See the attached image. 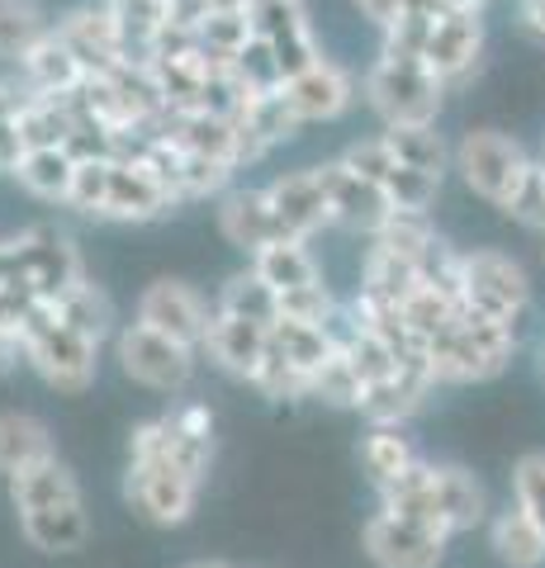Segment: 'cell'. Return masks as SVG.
<instances>
[{
  "instance_id": "obj_1",
  "label": "cell",
  "mask_w": 545,
  "mask_h": 568,
  "mask_svg": "<svg viewBox=\"0 0 545 568\" xmlns=\"http://www.w3.org/2000/svg\"><path fill=\"white\" fill-rule=\"evenodd\" d=\"M214 407L200 398H185L171 413L133 422L119 493L138 521L157 530H181L195 517L209 474H214Z\"/></svg>"
},
{
  "instance_id": "obj_2",
  "label": "cell",
  "mask_w": 545,
  "mask_h": 568,
  "mask_svg": "<svg viewBox=\"0 0 545 568\" xmlns=\"http://www.w3.org/2000/svg\"><path fill=\"white\" fill-rule=\"evenodd\" d=\"M6 488H10V511H14V526H20V540L33 555L67 559L91 545V530H95L91 503H85L77 469L62 455L20 478H10Z\"/></svg>"
},
{
  "instance_id": "obj_3",
  "label": "cell",
  "mask_w": 545,
  "mask_h": 568,
  "mask_svg": "<svg viewBox=\"0 0 545 568\" xmlns=\"http://www.w3.org/2000/svg\"><path fill=\"white\" fill-rule=\"evenodd\" d=\"M375 507H394V511H408V517L432 521L455 545L461 536H470V530H484L488 511H494V497H488L484 478L474 469L455 465V459H432L427 455L403 484L380 493Z\"/></svg>"
},
{
  "instance_id": "obj_4",
  "label": "cell",
  "mask_w": 545,
  "mask_h": 568,
  "mask_svg": "<svg viewBox=\"0 0 545 568\" xmlns=\"http://www.w3.org/2000/svg\"><path fill=\"white\" fill-rule=\"evenodd\" d=\"M517 336L513 327L503 323H488V317H474V313H461L455 323L432 336L422 346V361H427L436 388H470V384H488L498 379L517 355Z\"/></svg>"
},
{
  "instance_id": "obj_5",
  "label": "cell",
  "mask_w": 545,
  "mask_h": 568,
  "mask_svg": "<svg viewBox=\"0 0 545 568\" xmlns=\"http://www.w3.org/2000/svg\"><path fill=\"white\" fill-rule=\"evenodd\" d=\"M361 100L384 129H403V123H436L446 104V85L432 77L417 52H403L380 43L375 62L361 77Z\"/></svg>"
},
{
  "instance_id": "obj_6",
  "label": "cell",
  "mask_w": 545,
  "mask_h": 568,
  "mask_svg": "<svg viewBox=\"0 0 545 568\" xmlns=\"http://www.w3.org/2000/svg\"><path fill=\"white\" fill-rule=\"evenodd\" d=\"M20 336H24V365L52 388V394L77 398V394H85V388H95L100 355H104V346L95 342V336L67 327L48 304H39L24 317Z\"/></svg>"
},
{
  "instance_id": "obj_7",
  "label": "cell",
  "mask_w": 545,
  "mask_h": 568,
  "mask_svg": "<svg viewBox=\"0 0 545 568\" xmlns=\"http://www.w3.org/2000/svg\"><path fill=\"white\" fill-rule=\"evenodd\" d=\"M532 171H536V156L503 129H470L455 142V175L465 181L474 200L494 204L503 213L522 194V185L532 181Z\"/></svg>"
},
{
  "instance_id": "obj_8",
  "label": "cell",
  "mask_w": 545,
  "mask_h": 568,
  "mask_svg": "<svg viewBox=\"0 0 545 568\" xmlns=\"http://www.w3.org/2000/svg\"><path fill=\"white\" fill-rule=\"evenodd\" d=\"M461 298L465 313L522 332L526 313H532V275L517 256L498 252V246H474L461 261Z\"/></svg>"
},
{
  "instance_id": "obj_9",
  "label": "cell",
  "mask_w": 545,
  "mask_h": 568,
  "mask_svg": "<svg viewBox=\"0 0 545 568\" xmlns=\"http://www.w3.org/2000/svg\"><path fill=\"white\" fill-rule=\"evenodd\" d=\"M110 355L129 384L148 388V394H162V398H181L185 388L195 384V369H200V351L175 346L171 336L152 332L143 323L119 327L110 342Z\"/></svg>"
},
{
  "instance_id": "obj_10",
  "label": "cell",
  "mask_w": 545,
  "mask_h": 568,
  "mask_svg": "<svg viewBox=\"0 0 545 568\" xmlns=\"http://www.w3.org/2000/svg\"><path fill=\"white\" fill-rule=\"evenodd\" d=\"M451 536H442L432 521L408 517L394 507H375L361 526V555L375 568H442Z\"/></svg>"
},
{
  "instance_id": "obj_11",
  "label": "cell",
  "mask_w": 545,
  "mask_h": 568,
  "mask_svg": "<svg viewBox=\"0 0 545 568\" xmlns=\"http://www.w3.org/2000/svg\"><path fill=\"white\" fill-rule=\"evenodd\" d=\"M10 265H14V275L33 290L39 304L67 294L77 280L91 275L81 252H77V242L67 233H58V227H48V223H33V227L10 233Z\"/></svg>"
},
{
  "instance_id": "obj_12",
  "label": "cell",
  "mask_w": 545,
  "mask_h": 568,
  "mask_svg": "<svg viewBox=\"0 0 545 568\" xmlns=\"http://www.w3.org/2000/svg\"><path fill=\"white\" fill-rule=\"evenodd\" d=\"M133 323H143L152 332L171 336L175 346H190V351H204V336L209 323H214V298L204 290H195L190 280H175V275H157L133 304Z\"/></svg>"
},
{
  "instance_id": "obj_13",
  "label": "cell",
  "mask_w": 545,
  "mask_h": 568,
  "mask_svg": "<svg viewBox=\"0 0 545 568\" xmlns=\"http://www.w3.org/2000/svg\"><path fill=\"white\" fill-rule=\"evenodd\" d=\"M484 14H470V10H451L442 6L432 14V29H427V43H422V62L436 81L451 91H461L480 77V62H484Z\"/></svg>"
},
{
  "instance_id": "obj_14",
  "label": "cell",
  "mask_w": 545,
  "mask_h": 568,
  "mask_svg": "<svg viewBox=\"0 0 545 568\" xmlns=\"http://www.w3.org/2000/svg\"><path fill=\"white\" fill-rule=\"evenodd\" d=\"M319 181H323V200H327V219L332 227H342L351 237H365L371 242L384 223L394 219V204L390 194H384L371 175L351 171L342 156H332V162L319 166Z\"/></svg>"
},
{
  "instance_id": "obj_15",
  "label": "cell",
  "mask_w": 545,
  "mask_h": 568,
  "mask_svg": "<svg viewBox=\"0 0 545 568\" xmlns=\"http://www.w3.org/2000/svg\"><path fill=\"white\" fill-rule=\"evenodd\" d=\"M181 204L171 200V190L162 181V171H157L143 152H124L114 156L110 166V194H104V209L95 223H157L175 213Z\"/></svg>"
},
{
  "instance_id": "obj_16",
  "label": "cell",
  "mask_w": 545,
  "mask_h": 568,
  "mask_svg": "<svg viewBox=\"0 0 545 568\" xmlns=\"http://www.w3.org/2000/svg\"><path fill=\"white\" fill-rule=\"evenodd\" d=\"M248 24H252V39L266 43L275 52V62L285 67V81L323 58V43L313 33L304 0H248Z\"/></svg>"
},
{
  "instance_id": "obj_17",
  "label": "cell",
  "mask_w": 545,
  "mask_h": 568,
  "mask_svg": "<svg viewBox=\"0 0 545 568\" xmlns=\"http://www.w3.org/2000/svg\"><path fill=\"white\" fill-rule=\"evenodd\" d=\"M280 95H285L290 114L309 129V123H337V119H346L351 104L361 100V81L351 77L342 62H332L323 52L313 67L294 71V77L280 85Z\"/></svg>"
},
{
  "instance_id": "obj_18",
  "label": "cell",
  "mask_w": 545,
  "mask_h": 568,
  "mask_svg": "<svg viewBox=\"0 0 545 568\" xmlns=\"http://www.w3.org/2000/svg\"><path fill=\"white\" fill-rule=\"evenodd\" d=\"M266 190V200L275 209L280 227H285V237L294 242H313L319 233H327L332 219H327V200H323V181H319V166H299V171H285L275 175Z\"/></svg>"
},
{
  "instance_id": "obj_19",
  "label": "cell",
  "mask_w": 545,
  "mask_h": 568,
  "mask_svg": "<svg viewBox=\"0 0 545 568\" xmlns=\"http://www.w3.org/2000/svg\"><path fill=\"white\" fill-rule=\"evenodd\" d=\"M214 219H219V237L228 246H238L242 256H256V252H266L271 242H285V227H280L275 219V209L266 200V190H252V185H233L219 200L214 209Z\"/></svg>"
},
{
  "instance_id": "obj_20",
  "label": "cell",
  "mask_w": 545,
  "mask_h": 568,
  "mask_svg": "<svg viewBox=\"0 0 545 568\" xmlns=\"http://www.w3.org/2000/svg\"><path fill=\"white\" fill-rule=\"evenodd\" d=\"M266 336H271V327H261V323H248V317H233V313H219V308H214V323H209L200 361H209V365H214L219 375H228V379L252 384L261 355H266Z\"/></svg>"
},
{
  "instance_id": "obj_21",
  "label": "cell",
  "mask_w": 545,
  "mask_h": 568,
  "mask_svg": "<svg viewBox=\"0 0 545 568\" xmlns=\"http://www.w3.org/2000/svg\"><path fill=\"white\" fill-rule=\"evenodd\" d=\"M85 77H91V71H85V62L62 43L58 24H52L48 39L20 62V85L29 95H48V100H77Z\"/></svg>"
},
{
  "instance_id": "obj_22",
  "label": "cell",
  "mask_w": 545,
  "mask_h": 568,
  "mask_svg": "<svg viewBox=\"0 0 545 568\" xmlns=\"http://www.w3.org/2000/svg\"><path fill=\"white\" fill-rule=\"evenodd\" d=\"M356 455H361L365 484L375 488V497L390 493L394 484H403V478H408L422 459H427L417 450V440L408 436V426H365Z\"/></svg>"
},
{
  "instance_id": "obj_23",
  "label": "cell",
  "mask_w": 545,
  "mask_h": 568,
  "mask_svg": "<svg viewBox=\"0 0 545 568\" xmlns=\"http://www.w3.org/2000/svg\"><path fill=\"white\" fill-rule=\"evenodd\" d=\"M58 459V436L39 413H24V407H6L0 413V478H20L29 469Z\"/></svg>"
},
{
  "instance_id": "obj_24",
  "label": "cell",
  "mask_w": 545,
  "mask_h": 568,
  "mask_svg": "<svg viewBox=\"0 0 545 568\" xmlns=\"http://www.w3.org/2000/svg\"><path fill=\"white\" fill-rule=\"evenodd\" d=\"M484 545L498 559V568H545V530L526 517L513 497L488 511Z\"/></svg>"
},
{
  "instance_id": "obj_25",
  "label": "cell",
  "mask_w": 545,
  "mask_h": 568,
  "mask_svg": "<svg viewBox=\"0 0 545 568\" xmlns=\"http://www.w3.org/2000/svg\"><path fill=\"white\" fill-rule=\"evenodd\" d=\"M252 271L271 284V294L285 304V298H294V294H309V290H323V261L313 256V242H294V237H285V242H271L266 252H256L252 261Z\"/></svg>"
},
{
  "instance_id": "obj_26",
  "label": "cell",
  "mask_w": 545,
  "mask_h": 568,
  "mask_svg": "<svg viewBox=\"0 0 545 568\" xmlns=\"http://www.w3.org/2000/svg\"><path fill=\"white\" fill-rule=\"evenodd\" d=\"M77 133V104L72 100H48V95H29L20 100V110L10 114V138H14V156L29 148H72Z\"/></svg>"
},
{
  "instance_id": "obj_27",
  "label": "cell",
  "mask_w": 545,
  "mask_h": 568,
  "mask_svg": "<svg viewBox=\"0 0 545 568\" xmlns=\"http://www.w3.org/2000/svg\"><path fill=\"white\" fill-rule=\"evenodd\" d=\"M6 175L24 194H33V200L67 209V200H72V181H77V152L72 148H29V152L14 156Z\"/></svg>"
},
{
  "instance_id": "obj_28",
  "label": "cell",
  "mask_w": 545,
  "mask_h": 568,
  "mask_svg": "<svg viewBox=\"0 0 545 568\" xmlns=\"http://www.w3.org/2000/svg\"><path fill=\"white\" fill-rule=\"evenodd\" d=\"M58 33H62V43L85 62V71H104V67L124 62V48H119V33H114V20H110V10H104V0L100 6L91 0V6L67 10L58 20Z\"/></svg>"
},
{
  "instance_id": "obj_29",
  "label": "cell",
  "mask_w": 545,
  "mask_h": 568,
  "mask_svg": "<svg viewBox=\"0 0 545 568\" xmlns=\"http://www.w3.org/2000/svg\"><path fill=\"white\" fill-rule=\"evenodd\" d=\"M124 48V62H152V52L166 39V0H104Z\"/></svg>"
},
{
  "instance_id": "obj_30",
  "label": "cell",
  "mask_w": 545,
  "mask_h": 568,
  "mask_svg": "<svg viewBox=\"0 0 545 568\" xmlns=\"http://www.w3.org/2000/svg\"><path fill=\"white\" fill-rule=\"evenodd\" d=\"M48 308L58 313L67 327H77V332H85V336H95L100 346H110V342H114V332L124 327V323H119V313H114V298L104 294L91 275L77 280L67 294L48 298Z\"/></svg>"
},
{
  "instance_id": "obj_31",
  "label": "cell",
  "mask_w": 545,
  "mask_h": 568,
  "mask_svg": "<svg viewBox=\"0 0 545 568\" xmlns=\"http://www.w3.org/2000/svg\"><path fill=\"white\" fill-rule=\"evenodd\" d=\"M380 138L390 142V152L403 166H413L422 175L446 181V171H455V148L442 138L436 123H403V129H380Z\"/></svg>"
},
{
  "instance_id": "obj_32",
  "label": "cell",
  "mask_w": 545,
  "mask_h": 568,
  "mask_svg": "<svg viewBox=\"0 0 545 568\" xmlns=\"http://www.w3.org/2000/svg\"><path fill=\"white\" fill-rule=\"evenodd\" d=\"M52 33V20L39 0H0V67H14Z\"/></svg>"
},
{
  "instance_id": "obj_33",
  "label": "cell",
  "mask_w": 545,
  "mask_h": 568,
  "mask_svg": "<svg viewBox=\"0 0 545 568\" xmlns=\"http://www.w3.org/2000/svg\"><path fill=\"white\" fill-rule=\"evenodd\" d=\"M214 308H219V313H233V317H248V323L271 327L275 317H280V298L271 294V284L261 280L252 265H242V271H233V275L219 284Z\"/></svg>"
},
{
  "instance_id": "obj_34",
  "label": "cell",
  "mask_w": 545,
  "mask_h": 568,
  "mask_svg": "<svg viewBox=\"0 0 545 568\" xmlns=\"http://www.w3.org/2000/svg\"><path fill=\"white\" fill-rule=\"evenodd\" d=\"M361 398H365V384L356 375V365L346 361V351L337 346L327 355V365L309 379V403L337 407V413H361Z\"/></svg>"
},
{
  "instance_id": "obj_35",
  "label": "cell",
  "mask_w": 545,
  "mask_h": 568,
  "mask_svg": "<svg viewBox=\"0 0 545 568\" xmlns=\"http://www.w3.org/2000/svg\"><path fill=\"white\" fill-rule=\"evenodd\" d=\"M513 503L545 530V450H526L513 465Z\"/></svg>"
},
{
  "instance_id": "obj_36",
  "label": "cell",
  "mask_w": 545,
  "mask_h": 568,
  "mask_svg": "<svg viewBox=\"0 0 545 568\" xmlns=\"http://www.w3.org/2000/svg\"><path fill=\"white\" fill-rule=\"evenodd\" d=\"M507 219L522 223L526 233H545V171H541V162L532 171V181L522 185V194L507 204Z\"/></svg>"
},
{
  "instance_id": "obj_37",
  "label": "cell",
  "mask_w": 545,
  "mask_h": 568,
  "mask_svg": "<svg viewBox=\"0 0 545 568\" xmlns=\"http://www.w3.org/2000/svg\"><path fill=\"white\" fill-rule=\"evenodd\" d=\"M351 6H356L365 20H371L380 33H390L394 24H403L408 20V14L422 6V0H351Z\"/></svg>"
},
{
  "instance_id": "obj_38",
  "label": "cell",
  "mask_w": 545,
  "mask_h": 568,
  "mask_svg": "<svg viewBox=\"0 0 545 568\" xmlns=\"http://www.w3.org/2000/svg\"><path fill=\"white\" fill-rule=\"evenodd\" d=\"M24 365V336L14 327H0V379H10Z\"/></svg>"
},
{
  "instance_id": "obj_39",
  "label": "cell",
  "mask_w": 545,
  "mask_h": 568,
  "mask_svg": "<svg viewBox=\"0 0 545 568\" xmlns=\"http://www.w3.org/2000/svg\"><path fill=\"white\" fill-rule=\"evenodd\" d=\"M517 29L526 39L545 43V0H517Z\"/></svg>"
},
{
  "instance_id": "obj_40",
  "label": "cell",
  "mask_w": 545,
  "mask_h": 568,
  "mask_svg": "<svg viewBox=\"0 0 545 568\" xmlns=\"http://www.w3.org/2000/svg\"><path fill=\"white\" fill-rule=\"evenodd\" d=\"M200 10H204V20L209 14H242L248 10V0H200Z\"/></svg>"
},
{
  "instance_id": "obj_41",
  "label": "cell",
  "mask_w": 545,
  "mask_h": 568,
  "mask_svg": "<svg viewBox=\"0 0 545 568\" xmlns=\"http://www.w3.org/2000/svg\"><path fill=\"white\" fill-rule=\"evenodd\" d=\"M10 162H14V138H10L6 123H0V175L10 171Z\"/></svg>"
},
{
  "instance_id": "obj_42",
  "label": "cell",
  "mask_w": 545,
  "mask_h": 568,
  "mask_svg": "<svg viewBox=\"0 0 545 568\" xmlns=\"http://www.w3.org/2000/svg\"><path fill=\"white\" fill-rule=\"evenodd\" d=\"M451 10H470V14H484L488 10V0H446Z\"/></svg>"
},
{
  "instance_id": "obj_43",
  "label": "cell",
  "mask_w": 545,
  "mask_h": 568,
  "mask_svg": "<svg viewBox=\"0 0 545 568\" xmlns=\"http://www.w3.org/2000/svg\"><path fill=\"white\" fill-rule=\"evenodd\" d=\"M185 568H238V564H228V559H195V564H185Z\"/></svg>"
},
{
  "instance_id": "obj_44",
  "label": "cell",
  "mask_w": 545,
  "mask_h": 568,
  "mask_svg": "<svg viewBox=\"0 0 545 568\" xmlns=\"http://www.w3.org/2000/svg\"><path fill=\"white\" fill-rule=\"evenodd\" d=\"M422 6H446V0H422Z\"/></svg>"
},
{
  "instance_id": "obj_45",
  "label": "cell",
  "mask_w": 545,
  "mask_h": 568,
  "mask_svg": "<svg viewBox=\"0 0 545 568\" xmlns=\"http://www.w3.org/2000/svg\"><path fill=\"white\" fill-rule=\"evenodd\" d=\"M541 171H545V156H541Z\"/></svg>"
},
{
  "instance_id": "obj_46",
  "label": "cell",
  "mask_w": 545,
  "mask_h": 568,
  "mask_svg": "<svg viewBox=\"0 0 545 568\" xmlns=\"http://www.w3.org/2000/svg\"><path fill=\"white\" fill-rule=\"evenodd\" d=\"M541 365H545V361H541Z\"/></svg>"
}]
</instances>
